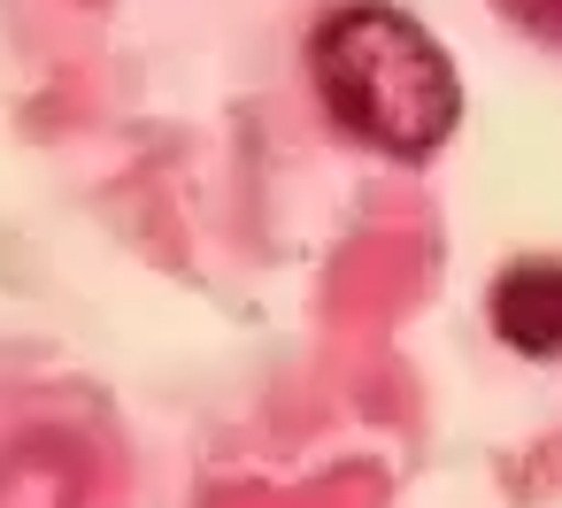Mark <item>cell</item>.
I'll return each instance as SVG.
<instances>
[{"mask_svg":"<svg viewBox=\"0 0 562 508\" xmlns=\"http://www.w3.org/2000/svg\"><path fill=\"white\" fill-rule=\"evenodd\" d=\"M493 9H501L508 24H524L531 39H554V47H562V0H493Z\"/></svg>","mask_w":562,"mask_h":508,"instance_id":"cell-3","label":"cell"},{"mask_svg":"<svg viewBox=\"0 0 562 508\" xmlns=\"http://www.w3.org/2000/svg\"><path fill=\"white\" fill-rule=\"evenodd\" d=\"M308 78L324 93V116L393 162L439 155L462 124V78H454L447 47L393 0L331 9L308 39Z\"/></svg>","mask_w":562,"mask_h":508,"instance_id":"cell-1","label":"cell"},{"mask_svg":"<svg viewBox=\"0 0 562 508\" xmlns=\"http://www.w3.org/2000/svg\"><path fill=\"white\" fill-rule=\"evenodd\" d=\"M493 331L531 354V362H562V262H508L493 278V301H485Z\"/></svg>","mask_w":562,"mask_h":508,"instance_id":"cell-2","label":"cell"}]
</instances>
